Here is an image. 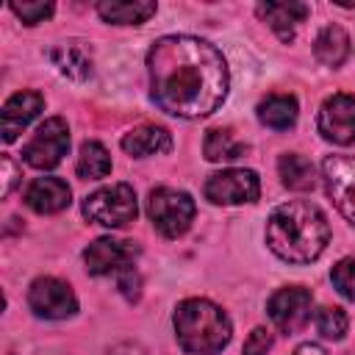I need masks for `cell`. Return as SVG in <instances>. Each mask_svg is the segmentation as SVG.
<instances>
[{
  "label": "cell",
  "mask_w": 355,
  "mask_h": 355,
  "mask_svg": "<svg viewBox=\"0 0 355 355\" xmlns=\"http://www.w3.org/2000/svg\"><path fill=\"white\" fill-rule=\"evenodd\" d=\"M150 94L155 105L180 119L214 114L230 86L225 55L197 36H161L147 53Z\"/></svg>",
  "instance_id": "obj_1"
},
{
  "label": "cell",
  "mask_w": 355,
  "mask_h": 355,
  "mask_svg": "<svg viewBox=\"0 0 355 355\" xmlns=\"http://www.w3.org/2000/svg\"><path fill=\"white\" fill-rule=\"evenodd\" d=\"M330 241L327 216L305 200L277 205L266 219V244L286 263L316 261Z\"/></svg>",
  "instance_id": "obj_2"
},
{
  "label": "cell",
  "mask_w": 355,
  "mask_h": 355,
  "mask_svg": "<svg viewBox=\"0 0 355 355\" xmlns=\"http://www.w3.org/2000/svg\"><path fill=\"white\" fill-rule=\"evenodd\" d=\"M172 324L180 349L189 355H219L233 333L227 313L202 297L183 300L175 308Z\"/></svg>",
  "instance_id": "obj_3"
},
{
  "label": "cell",
  "mask_w": 355,
  "mask_h": 355,
  "mask_svg": "<svg viewBox=\"0 0 355 355\" xmlns=\"http://www.w3.org/2000/svg\"><path fill=\"white\" fill-rule=\"evenodd\" d=\"M194 200L191 194L180 191V189H169V186H158L150 191V200H147V214L155 225V230L166 239H178L183 236L191 222H194Z\"/></svg>",
  "instance_id": "obj_4"
},
{
  "label": "cell",
  "mask_w": 355,
  "mask_h": 355,
  "mask_svg": "<svg viewBox=\"0 0 355 355\" xmlns=\"http://www.w3.org/2000/svg\"><path fill=\"white\" fill-rule=\"evenodd\" d=\"M136 214H139L136 191L128 183L103 186L83 200V216L103 227H122V225L133 222Z\"/></svg>",
  "instance_id": "obj_5"
},
{
  "label": "cell",
  "mask_w": 355,
  "mask_h": 355,
  "mask_svg": "<svg viewBox=\"0 0 355 355\" xmlns=\"http://www.w3.org/2000/svg\"><path fill=\"white\" fill-rule=\"evenodd\" d=\"M69 150V128L61 116L44 119L31 141L22 147V161L33 169H53L61 164V158Z\"/></svg>",
  "instance_id": "obj_6"
},
{
  "label": "cell",
  "mask_w": 355,
  "mask_h": 355,
  "mask_svg": "<svg viewBox=\"0 0 355 355\" xmlns=\"http://www.w3.org/2000/svg\"><path fill=\"white\" fill-rule=\"evenodd\" d=\"M258 194H261V180L252 169H222L205 180V197L214 205L255 202Z\"/></svg>",
  "instance_id": "obj_7"
},
{
  "label": "cell",
  "mask_w": 355,
  "mask_h": 355,
  "mask_svg": "<svg viewBox=\"0 0 355 355\" xmlns=\"http://www.w3.org/2000/svg\"><path fill=\"white\" fill-rule=\"evenodd\" d=\"M322 178L327 197L341 211V216L355 225V158L352 155H327L322 161Z\"/></svg>",
  "instance_id": "obj_8"
},
{
  "label": "cell",
  "mask_w": 355,
  "mask_h": 355,
  "mask_svg": "<svg viewBox=\"0 0 355 355\" xmlns=\"http://www.w3.org/2000/svg\"><path fill=\"white\" fill-rule=\"evenodd\" d=\"M28 305L42 319H67L78 311V297L58 277H36L28 288Z\"/></svg>",
  "instance_id": "obj_9"
},
{
  "label": "cell",
  "mask_w": 355,
  "mask_h": 355,
  "mask_svg": "<svg viewBox=\"0 0 355 355\" xmlns=\"http://www.w3.org/2000/svg\"><path fill=\"white\" fill-rule=\"evenodd\" d=\"M311 308H313V297L308 288L302 286H286V288H277L269 302H266V311H269V319L275 322L277 330L283 333H297L300 327L308 324L311 319Z\"/></svg>",
  "instance_id": "obj_10"
},
{
  "label": "cell",
  "mask_w": 355,
  "mask_h": 355,
  "mask_svg": "<svg viewBox=\"0 0 355 355\" xmlns=\"http://www.w3.org/2000/svg\"><path fill=\"white\" fill-rule=\"evenodd\" d=\"M316 128L322 139L333 144H355V97L352 94H333L322 103Z\"/></svg>",
  "instance_id": "obj_11"
},
{
  "label": "cell",
  "mask_w": 355,
  "mask_h": 355,
  "mask_svg": "<svg viewBox=\"0 0 355 355\" xmlns=\"http://www.w3.org/2000/svg\"><path fill=\"white\" fill-rule=\"evenodd\" d=\"M139 247L125 239H97L83 250V263L92 275H111L130 269Z\"/></svg>",
  "instance_id": "obj_12"
},
{
  "label": "cell",
  "mask_w": 355,
  "mask_h": 355,
  "mask_svg": "<svg viewBox=\"0 0 355 355\" xmlns=\"http://www.w3.org/2000/svg\"><path fill=\"white\" fill-rule=\"evenodd\" d=\"M42 108H44V97L39 92H17V94H11L6 100V105H3V114H0L3 141L11 144L22 133V128H28L39 116Z\"/></svg>",
  "instance_id": "obj_13"
},
{
  "label": "cell",
  "mask_w": 355,
  "mask_h": 355,
  "mask_svg": "<svg viewBox=\"0 0 355 355\" xmlns=\"http://www.w3.org/2000/svg\"><path fill=\"white\" fill-rule=\"evenodd\" d=\"M72 202V191L61 178H36L25 189V205L36 214H58Z\"/></svg>",
  "instance_id": "obj_14"
},
{
  "label": "cell",
  "mask_w": 355,
  "mask_h": 355,
  "mask_svg": "<svg viewBox=\"0 0 355 355\" xmlns=\"http://www.w3.org/2000/svg\"><path fill=\"white\" fill-rule=\"evenodd\" d=\"M258 17L283 39V42H291L294 39V31L300 22H305V17L311 14L308 3H300V0H288V3H258Z\"/></svg>",
  "instance_id": "obj_15"
},
{
  "label": "cell",
  "mask_w": 355,
  "mask_h": 355,
  "mask_svg": "<svg viewBox=\"0 0 355 355\" xmlns=\"http://www.w3.org/2000/svg\"><path fill=\"white\" fill-rule=\"evenodd\" d=\"M122 150L133 158H147L172 150V136L161 125H139L122 136Z\"/></svg>",
  "instance_id": "obj_16"
},
{
  "label": "cell",
  "mask_w": 355,
  "mask_h": 355,
  "mask_svg": "<svg viewBox=\"0 0 355 355\" xmlns=\"http://www.w3.org/2000/svg\"><path fill=\"white\" fill-rule=\"evenodd\" d=\"M50 61H53V67H55L61 75H67V78H72V80H83V78H89V72H92V55H89L86 47H80L78 42L55 44V47L50 50Z\"/></svg>",
  "instance_id": "obj_17"
},
{
  "label": "cell",
  "mask_w": 355,
  "mask_h": 355,
  "mask_svg": "<svg viewBox=\"0 0 355 355\" xmlns=\"http://www.w3.org/2000/svg\"><path fill=\"white\" fill-rule=\"evenodd\" d=\"M277 172L286 189L291 191H313L316 189V169L313 164L300 153H286L277 161Z\"/></svg>",
  "instance_id": "obj_18"
},
{
  "label": "cell",
  "mask_w": 355,
  "mask_h": 355,
  "mask_svg": "<svg viewBox=\"0 0 355 355\" xmlns=\"http://www.w3.org/2000/svg\"><path fill=\"white\" fill-rule=\"evenodd\" d=\"M297 100L291 94H269L258 103V119L272 130H288L297 122Z\"/></svg>",
  "instance_id": "obj_19"
},
{
  "label": "cell",
  "mask_w": 355,
  "mask_h": 355,
  "mask_svg": "<svg viewBox=\"0 0 355 355\" xmlns=\"http://www.w3.org/2000/svg\"><path fill=\"white\" fill-rule=\"evenodd\" d=\"M97 14L114 25H141L155 14V3H150V0H133V3L105 0V3H97Z\"/></svg>",
  "instance_id": "obj_20"
},
{
  "label": "cell",
  "mask_w": 355,
  "mask_h": 355,
  "mask_svg": "<svg viewBox=\"0 0 355 355\" xmlns=\"http://www.w3.org/2000/svg\"><path fill=\"white\" fill-rule=\"evenodd\" d=\"M313 53L324 67H341L344 58L349 55V36L338 25H327L319 31L313 42Z\"/></svg>",
  "instance_id": "obj_21"
},
{
  "label": "cell",
  "mask_w": 355,
  "mask_h": 355,
  "mask_svg": "<svg viewBox=\"0 0 355 355\" xmlns=\"http://www.w3.org/2000/svg\"><path fill=\"white\" fill-rule=\"evenodd\" d=\"M202 153L208 161H236L247 153V144L239 141L233 136V130L227 128H214L205 133V141H202Z\"/></svg>",
  "instance_id": "obj_22"
},
{
  "label": "cell",
  "mask_w": 355,
  "mask_h": 355,
  "mask_svg": "<svg viewBox=\"0 0 355 355\" xmlns=\"http://www.w3.org/2000/svg\"><path fill=\"white\" fill-rule=\"evenodd\" d=\"M111 172V155L100 141H86L78 155V175L83 180H100Z\"/></svg>",
  "instance_id": "obj_23"
},
{
  "label": "cell",
  "mask_w": 355,
  "mask_h": 355,
  "mask_svg": "<svg viewBox=\"0 0 355 355\" xmlns=\"http://www.w3.org/2000/svg\"><path fill=\"white\" fill-rule=\"evenodd\" d=\"M347 324H349L347 313H344L341 308H336V305H327V308H322V311L316 313V327H319V333H322L324 338H333V341L344 338Z\"/></svg>",
  "instance_id": "obj_24"
},
{
  "label": "cell",
  "mask_w": 355,
  "mask_h": 355,
  "mask_svg": "<svg viewBox=\"0 0 355 355\" xmlns=\"http://www.w3.org/2000/svg\"><path fill=\"white\" fill-rule=\"evenodd\" d=\"M330 280H333V286L338 288L341 297H347V300L355 302V258H341L333 266Z\"/></svg>",
  "instance_id": "obj_25"
},
{
  "label": "cell",
  "mask_w": 355,
  "mask_h": 355,
  "mask_svg": "<svg viewBox=\"0 0 355 355\" xmlns=\"http://www.w3.org/2000/svg\"><path fill=\"white\" fill-rule=\"evenodd\" d=\"M11 11L25 25H36V22H44L47 17H53L55 6L53 3H11Z\"/></svg>",
  "instance_id": "obj_26"
},
{
  "label": "cell",
  "mask_w": 355,
  "mask_h": 355,
  "mask_svg": "<svg viewBox=\"0 0 355 355\" xmlns=\"http://www.w3.org/2000/svg\"><path fill=\"white\" fill-rule=\"evenodd\" d=\"M272 349V333L266 327H255L244 341V355H266Z\"/></svg>",
  "instance_id": "obj_27"
},
{
  "label": "cell",
  "mask_w": 355,
  "mask_h": 355,
  "mask_svg": "<svg viewBox=\"0 0 355 355\" xmlns=\"http://www.w3.org/2000/svg\"><path fill=\"white\" fill-rule=\"evenodd\" d=\"M0 164H3V186H0V194L3 197H8L11 194V189L17 186V166H14V161H11V155H3L0 158Z\"/></svg>",
  "instance_id": "obj_28"
},
{
  "label": "cell",
  "mask_w": 355,
  "mask_h": 355,
  "mask_svg": "<svg viewBox=\"0 0 355 355\" xmlns=\"http://www.w3.org/2000/svg\"><path fill=\"white\" fill-rule=\"evenodd\" d=\"M294 355H327L319 344H300L297 349H294Z\"/></svg>",
  "instance_id": "obj_29"
}]
</instances>
